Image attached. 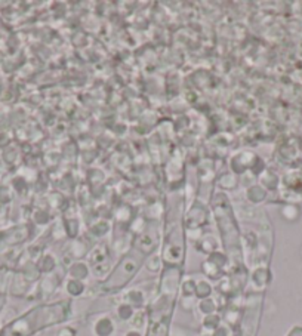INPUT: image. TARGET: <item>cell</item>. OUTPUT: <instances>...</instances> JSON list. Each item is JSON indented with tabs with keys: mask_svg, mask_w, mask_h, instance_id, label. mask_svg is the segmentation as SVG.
<instances>
[{
	"mask_svg": "<svg viewBox=\"0 0 302 336\" xmlns=\"http://www.w3.org/2000/svg\"><path fill=\"white\" fill-rule=\"evenodd\" d=\"M127 336H138V335H137V333H129Z\"/></svg>",
	"mask_w": 302,
	"mask_h": 336,
	"instance_id": "2",
	"label": "cell"
},
{
	"mask_svg": "<svg viewBox=\"0 0 302 336\" xmlns=\"http://www.w3.org/2000/svg\"><path fill=\"white\" fill-rule=\"evenodd\" d=\"M148 336H167V324L166 323H157V324H154L150 329Z\"/></svg>",
	"mask_w": 302,
	"mask_h": 336,
	"instance_id": "1",
	"label": "cell"
}]
</instances>
